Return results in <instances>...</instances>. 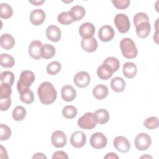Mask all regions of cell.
I'll return each mask as SVG.
<instances>
[{"mask_svg":"<svg viewBox=\"0 0 159 159\" xmlns=\"http://www.w3.org/2000/svg\"><path fill=\"white\" fill-rule=\"evenodd\" d=\"M12 94L11 86L6 84H1L0 86V99L10 98Z\"/></svg>","mask_w":159,"mask_h":159,"instance_id":"39","label":"cell"},{"mask_svg":"<svg viewBox=\"0 0 159 159\" xmlns=\"http://www.w3.org/2000/svg\"><path fill=\"white\" fill-rule=\"evenodd\" d=\"M96 124L94 114L91 112L85 113L78 120V125L83 129L91 130L96 127Z\"/></svg>","mask_w":159,"mask_h":159,"instance_id":"4","label":"cell"},{"mask_svg":"<svg viewBox=\"0 0 159 159\" xmlns=\"http://www.w3.org/2000/svg\"><path fill=\"white\" fill-rule=\"evenodd\" d=\"M0 134L1 140H7L11 136V130L9 126L6 124H1L0 125Z\"/></svg>","mask_w":159,"mask_h":159,"instance_id":"38","label":"cell"},{"mask_svg":"<svg viewBox=\"0 0 159 159\" xmlns=\"http://www.w3.org/2000/svg\"><path fill=\"white\" fill-rule=\"evenodd\" d=\"M0 44L2 48L5 50H10L15 45L14 37L9 34H4L0 37Z\"/></svg>","mask_w":159,"mask_h":159,"instance_id":"22","label":"cell"},{"mask_svg":"<svg viewBox=\"0 0 159 159\" xmlns=\"http://www.w3.org/2000/svg\"><path fill=\"white\" fill-rule=\"evenodd\" d=\"M110 84L112 89L116 93L122 92L125 89L126 86L124 80L122 78L119 76H116L112 78Z\"/></svg>","mask_w":159,"mask_h":159,"instance_id":"23","label":"cell"},{"mask_svg":"<svg viewBox=\"0 0 159 159\" xmlns=\"http://www.w3.org/2000/svg\"><path fill=\"white\" fill-rule=\"evenodd\" d=\"M136 34L139 38H146L150 34L151 30V25L149 22H143L138 24L135 27Z\"/></svg>","mask_w":159,"mask_h":159,"instance_id":"20","label":"cell"},{"mask_svg":"<svg viewBox=\"0 0 159 159\" xmlns=\"http://www.w3.org/2000/svg\"><path fill=\"white\" fill-rule=\"evenodd\" d=\"M61 68V65L57 61H53L48 63L47 66V72L50 75H57Z\"/></svg>","mask_w":159,"mask_h":159,"instance_id":"35","label":"cell"},{"mask_svg":"<svg viewBox=\"0 0 159 159\" xmlns=\"http://www.w3.org/2000/svg\"><path fill=\"white\" fill-rule=\"evenodd\" d=\"M19 93H20V99L24 103L27 104H30L34 102V93L30 89H29V88L24 89L21 91Z\"/></svg>","mask_w":159,"mask_h":159,"instance_id":"27","label":"cell"},{"mask_svg":"<svg viewBox=\"0 0 159 159\" xmlns=\"http://www.w3.org/2000/svg\"><path fill=\"white\" fill-rule=\"evenodd\" d=\"M11 99L10 98L0 99V109L2 111H7L11 107Z\"/></svg>","mask_w":159,"mask_h":159,"instance_id":"42","label":"cell"},{"mask_svg":"<svg viewBox=\"0 0 159 159\" xmlns=\"http://www.w3.org/2000/svg\"><path fill=\"white\" fill-rule=\"evenodd\" d=\"M111 2L114 7L118 9H125L129 7L130 3L129 0H112Z\"/></svg>","mask_w":159,"mask_h":159,"instance_id":"41","label":"cell"},{"mask_svg":"<svg viewBox=\"0 0 159 159\" xmlns=\"http://www.w3.org/2000/svg\"><path fill=\"white\" fill-rule=\"evenodd\" d=\"M108 88L104 84H98L93 89V94L97 99L102 100L108 95Z\"/></svg>","mask_w":159,"mask_h":159,"instance_id":"24","label":"cell"},{"mask_svg":"<svg viewBox=\"0 0 159 159\" xmlns=\"http://www.w3.org/2000/svg\"><path fill=\"white\" fill-rule=\"evenodd\" d=\"M45 2V1L42 0V1H29V2L32 4L34 6H39L42 4L43 2Z\"/></svg>","mask_w":159,"mask_h":159,"instance_id":"47","label":"cell"},{"mask_svg":"<svg viewBox=\"0 0 159 159\" xmlns=\"http://www.w3.org/2000/svg\"><path fill=\"white\" fill-rule=\"evenodd\" d=\"M70 143L75 148H81L86 143V136L82 131H76L71 135Z\"/></svg>","mask_w":159,"mask_h":159,"instance_id":"10","label":"cell"},{"mask_svg":"<svg viewBox=\"0 0 159 159\" xmlns=\"http://www.w3.org/2000/svg\"><path fill=\"white\" fill-rule=\"evenodd\" d=\"M26 112V110L23 106H18L13 109L12 116L15 120L21 121L25 118Z\"/></svg>","mask_w":159,"mask_h":159,"instance_id":"33","label":"cell"},{"mask_svg":"<svg viewBox=\"0 0 159 159\" xmlns=\"http://www.w3.org/2000/svg\"><path fill=\"white\" fill-rule=\"evenodd\" d=\"M114 147L120 152L126 153L130 148V144L128 139L124 136H117L113 141Z\"/></svg>","mask_w":159,"mask_h":159,"instance_id":"11","label":"cell"},{"mask_svg":"<svg viewBox=\"0 0 159 159\" xmlns=\"http://www.w3.org/2000/svg\"><path fill=\"white\" fill-rule=\"evenodd\" d=\"M103 63L109 65L112 69L114 72L117 71L120 67V62L119 60L114 57H109L106 58L104 60Z\"/></svg>","mask_w":159,"mask_h":159,"instance_id":"37","label":"cell"},{"mask_svg":"<svg viewBox=\"0 0 159 159\" xmlns=\"http://www.w3.org/2000/svg\"><path fill=\"white\" fill-rule=\"evenodd\" d=\"M89 142L93 148L95 149H101L107 145V139L102 133L95 132L91 136Z\"/></svg>","mask_w":159,"mask_h":159,"instance_id":"7","label":"cell"},{"mask_svg":"<svg viewBox=\"0 0 159 159\" xmlns=\"http://www.w3.org/2000/svg\"><path fill=\"white\" fill-rule=\"evenodd\" d=\"M152 144L150 136L147 133H140L135 139V146L139 150H147Z\"/></svg>","mask_w":159,"mask_h":159,"instance_id":"6","label":"cell"},{"mask_svg":"<svg viewBox=\"0 0 159 159\" xmlns=\"http://www.w3.org/2000/svg\"><path fill=\"white\" fill-rule=\"evenodd\" d=\"M145 157H148V158H152V157H150V156H148V155H145V156H142L141 158H145Z\"/></svg>","mask_w":159,"mask_h":159,"instance_id":"48","label":"cell"},{"mask_svg":"<svg viewBox=\"0 0 159 159\" xmlns=\"http://www.w3.org/2000/svg\"><path fill=\"white\" fill-rule=\"evenodd\" d=\"M1 65L4 68H11L15 64L14 58L7 53H1L0 56Z\"/></svg>","mask_w":159,"mask_h":159,"instance_id":"30","label":"cell"},{"mask_svg":"<svg viewBox=\"0 0 159 159\" xmlns=\"http://www.w3.org/2000/svg\"><path fill=\"white\" fill-rule=\"evenodd\" d=\"M96 121L99 124H106L109 119V114L108 111L104 109H99L96 110L94 113Z\"/></svg>","mask_w":159,"mask_h":159,"instance_id":"25","label":"cell"},{"mask_svg":"<svg viewBox=\"0 0 159 159\" xmlns=\"http://www.w3.org/2000/svg\"><path fill=\"white\" fill-rule=\"evenodd\" d=\"M37 94L40 102L45 105L51 104L56 100L57 97L55 88L48 81L43 82L40 84L37 89Z\"/></svg>","mask_w":159,"mask_h":159,"instance_id":"1","label":"cell"},{"mask_svg":"<svg viewBox=\"0 0 159 159\" xmlns=\"http://www.w3.org/2000/svg\"><path fill=\"white\" fill-rule=\"evenodd\" d=\"M62 99L66 102L73 101L76 96L75 89L71 85H65L61 89Z\"/></svg>","mask_w":159,"mask_h":159,"instance_id":"17","label":"cell"},{"mask_svg":"<svg viewBox=\"0 0 159 159\" xmlns=\"http://www.w3.org/2000/svg\"><path fill=\"white\" fill-rule=\"evenodd\" d=\"M43 44L42 43L37 40L32 41L29 45V55L35 60H39L42 57V48Z\"/></svg>","mask_w":159,"mask_h":159,"instance_id":"12","label":"cell"},{"mask_svg":"<svg viewBox=\"0 0 159 159\" xmlns=\"http://www.w3.org/2000/svg\"><path fill=\"white\" fill-rule=\"evenodd\" d=\"M32 158H47V157L42 153H37L33 155Z\"/></svg>","mask_w":159,"mask_h":159,"instance_id":"46","label":"cell"},{"mask_svg":"<svg viewBox=\"0 0 159 159\" xmlns=\"http://www.w3.org/2000/svg\"><path fill=\"white\" fill-rule=\"evenodd\" d=\"M114 30L109 25L102 26L98 31V37L99 39L105 42L111 41L114 38Z\"/></svg>","mask_w":159,"mask_h":159,"instance_id":"13","label":"cell"},{"mask_svg":"<svg viewBox=\"0 0 159 159\" xmlns=\"http://www.w3.org/2000/svg\"><path fill=\"white\" fill-rule=\"evenodd\" d=\"M120 48L122 55L128 59H133L137 56L138 50L133 40L124 38L120 42Z\"/></svg>","mask_w":159,"mask_h":159,"instance_id":"2","label":"cell"},{"mask_svg":"<svg viewBox=\"0 0 159 159\" xmlns=\"http://www.w3.org/2000/svg\"><path fill=\"white\" fill-rule=\"evenodd\" d=\"M122 72L126 78L129 79L133 78L137 73V66L133 62H126L123 65Z\"/></svg>","mask_w":159,"mask_h":159,"instance_id":"21","label":"cell"},{"mask_svg":"<svg viewBox=\"0 0 159 159\" xmlns=\"http://www.w3.org/2000/svg\"><path fill=\"white\" fill-rule=\"evenodd\" d=\"M83 49L87 52H93L98 48V42L94 37L90 39H83L81 41Z\"/></svg>","mask_w":159,"mask_h":159,"instance_id":"19","label":"cell"},{"mask_svg":"<svg viewBox=\"0 0 159 159\" xmlns=\"http://www.w3.org/2000/svg\"><path fill=\"white\" fill-rule=\"evenodd\" d=\"M0 158H8V156H7V152L6 150V148L2 146V145H1V151H0Z\"/></svg>","mask_w":159,"mask_h":159,"instance_id":"45","label":"cell"},{"mask_svg":"<svg viewBox=\"0 0 159 159\" xmlns=\"http://www.w3.org/2000/svg\"><path fill=\"white\" fill-rule=\"evenodd\" d=\"M79 33L83 39H90L95 33V27L91 22H84L79 28Z\"/></svg>","mask_w":159,"mask_h":159,"instance_id":"14","label":"cell"},{"mask_svg":"<svg viewBox=\"0 0 159 159\" xmlns=\"http://www.w3.org/2000/svg\"><path fill=\"white\" fill-rule=\"evenodd\" d=\"M114 21L119 32L125 34L129 30L130 28V22L127 15L122 13L117 14L116 15Z\"/></svg>","mask_w":159,"mask_h":159,"instance_id":"5","label":"cell"},{"mask_svg":"<svg viewBox=\"0 0 159 159\" xmlns=\"http://www.w3.org/2000/svg\"><path fill=\"white\" fill-rule=\"evenodd\" d=\"M51 142L52 145L56 148L63 147L67 142V138L63 131L55 130L51 136Z\"/></svg>","mask_w":159,"mask_h":159,"instance_id":"9","label":"cell"},{"mask_svg":"<svg viewBox=\"0 0 159 159\" xmlns=\"http://www.w3.org/2000/svg\"><path fill=\"white\" fill-rule=\"evenodd\" d=\"M70 12L72 14L76 21L81 20L85 16L86 11L84 8L80 5H76L72 7L70 9Z\"/></svg>","mask_w":159,"mask_h":159,"instance_id":"28","label":"cell"},{"mask_svg":"<svg viewBox=\"0 0 159 159\" xmlns=\"http://www.w3.org/2000/svg\"><path fill=\"white\" fill-rule=\"evenodd\" d=\"M30 22L34 25H40L43 23L45 19V13L41 9L33 10L29 16Z\"/></svg>","mask_w":159,"mask_h":159,"instance_id":"15","label":"cell"},{"mask_svg":"<svg viewBox=\"0 0 159 159\" xmlns=\"http://www.w3.org/2000/svg\"><path fill=\"white\" fill-rule=\"evenodd\" d=\"M0 80L1 84H6L12 86L14 81V75L9 71H2L1 74Z\"/></svg>","mask_w":159,"mask_h":159,"instance_id":"31","label":"cell"},{"mask_svg":"<svg viewBox=\"0 0 159 159\" xmlns=\"http://www.w3.org/2000/svg\"><path fill=\"white\" fill-rule=\"evenodd\" d=\"M62 114L65 118L71 119L76 117L77 114V109L72 105H67L63 108Z\"/></svg>","mask_w":159,"mask_h":159,"instance_id":"34","label":"cell"},{"mask_svg":"<svg viewBox=\"0 0 159 159\" xmlns=\"http://www.w3.org/2000/svg\"><path fill=\"white\" fill-rule=\"evenodd\" d=\"M114 71L107 64L102 63L97 69L98 76L102 80H106L111 78Z\"/></svg>","mask_w":159,"mask_h":159,"instance_id":"18","label":"cell"},{"mask_svg":"<svg viewBox=\"0 0 159 159\" xmlns=\"http://www.w3.org/2000/svg\"><path fill=\"white\" fill-rule=\"evenodd\" d=\"M143 22H149V18L144 12H138L134 17V23L136 27L138 24Z\"/></svg>","mask_w":159,"mask_h":159,"instance_id":"40","label":"cell"},{"mask_svg":"<svg viewBox=\"0 0 159 159\" xmlns=\"http://www.w3.org/2000/svg\"><path fill=\"white\" fill-rule=\"evenodd\" d=\"M74 83L76 86L80 88L87 87L91 81V77L88 73L86 71H81L78 72L73 78Z\"/></svg>","mask_w":159,"mask_h":159,"instance_id":"8","label":"cell"},{"mask_svg":"<svg viewBox=\"0 0 159 159\" xmlns=\"http://www.w3.org/2000/svg\"><path fill=\"white\" fill-rule=\"evenodd\" d=\"M105 159H118L119 157L114 152H109L107 153L105 156H104Z\"/></svg>","mask_w":159,"mask_h":159,"instance_id":"44","label":"cell"},{"mask_svg":"<svg viewBox=\"0 0 159 159\" xmlns=\"http://www.w3.org/2000/svg\"><path fill=\"white\" fill-rule=\"evenodd\" d=\"M13 14L12 7L7 3H1L0 4V17L2 19H9Z\"/></svg>","mask_w":159,"mask_h":159,"instance_id":"32","label":"cell"},{"mask_svg":"<svg viewBox=\"0 0 159 159\" xmlns=\"http://www.w3.org/2000/svg\"><path fill=\"white\" fill-rule=\"evenodd\" d=\"M144 126L150 130L157 129L159 126V121L157 117H150L143 121Z\"/></svg>","mask_w":159,"mask_h":159,"instance_id":"36","label":"cell"},{"mask_svg":"<svg viewBox=\"0 0 159 159\" xmlns=\"http://www.w3.org/2000/svg\"><path fill=\"white\" fill-rule=\"evenodd\" d=\"M56 158H63V159H68V156L66 152L63 151H57L52 155V159Z\"/></svg>","mask_w":159,"mask_h":159,"instance_id":"43","label":"cell"},{"mask_svg":"<svg viewBox=\"0 0 159 159\" xmlns=\"http://www.w3.org/2000/svg\"><path fill=\"white\" fill-rule=\"evenodd\" d=\"M55 54V48L51 44L43 45L42 48V57L45 59H50Z\"/></svg>","mask_w":159,"mask_h":159,"instance_id":"29","label":"cell"},{"mask_svg":"<svg viewBox=\"0 0 159 159\" xmlns=\"http://www.w3.org/2000/svg\"><path fill=\"white\" fill-rule=\"evenodd\" d=\"M58 22L63 25H68L75 21V17L70 11L62 12L58 16Z\"/></svg>","mask_w":159,"mask_h":159,"instance_id":"26","label":"cell"},{"mask_svg":"<svg viewBox=\"0 0 159 159\" xmlns=\"http://www.w3.org/2000/svg\"><path fill=\"white\" fill-rule=\"evenodd\" d=\"M46 35L48 40L53 42H58L61 37V32L59 27L55 25H49L46 29Z\"/></svg>","mask_w":159,"mask_h":159,"instance_id":"16","label":"cell"},{"mask_svg":"<svg viewBox=\"0 0 159 159\" xmlns=\"http://www.w3.org/2000/svg\"><path fill=\"white\" fill-rule=\"evenodd\" d=\"M35 75L30 70H24L20 75L19 80L17 81V89L19 93L21 91L28 89L35 81Z\"/></svg>","mask_w":159,"mask_h":159,"instance_id":"3","label":"cell"}]
</instances>
